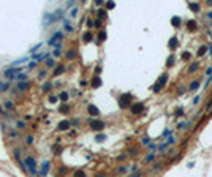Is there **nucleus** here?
<instances>
[{"label":"nucleus","instance_id":"1","mask_svg":"<svg viewBox=\"0 0 212 177\" xmlns=\"http://www.w3.org/2000/svg\"><path fill=\"white\" fill-rule=\"evenodd\" d=\"M24 164L25 168L29 166V174H32V176H37V161H35V158L33 156H27L25 160H24Z\"/></svg>","mask_w":212,"mask_h":177},{"label":"nucleus","instance_id":"2","mask_svg":"<svg viewBox=\"0 0 212 177\" xmlns=\"http://www.w3.org/2000/svg\"><path fill=\"white\" fill-rule=\"evenodd\" d=\"M131 100H133L131 93H123V95H120V98H119V106H120V108H127V106H130Z\"/></svg>","mask_w":212,"mask_h":177},{"label":"nucleus","instance_id":"3","mask_svg":"<svg viewBox=\"0 0 212 177\" xmlns=\"http://www.w3.org/2000/svg\"><path fill=\"white\" fill-rule=\"evenodd\" d=\"M105 122L103 120H97V119H90V128L95 131H101L103 128H105Z\"/></svg>","mask_w":212,"mask_h":177},{"label":"nucleus","instance_id":"4","mask_svg":"<svg viewBox=\"0 0 212 177\" xmlns=\"http://www.w3.org/2000/svg\"><path fill=\"white\" fill-rule=\"evenodd\" d=\"M143 111H144V103H135V104L131 106V112H133L135 115L141 114Z\"/></svg>","mask_w":212,"mask_h":177},{"label":"nucleus","instance_id":"5","mask_svg":"<svg viewBox=\"0 0 212 177\" xmlns=\"http://www.w3.org/2000/svg\"><path fill=\"white\" fill-rule=\"evenodd\" d=\"M68 128H71V122H70V120H60V122H59L57 130L65 131V130H68Z\"/></svg>","mask_w":212,"mask_h":177},{"label":"nucleus","instance_id":"6","mask_svg":"<svg viewBox=\"0 0 212 177\" xmlns=\"http://www.w3.org/2000/svg\"><path fill=\"white\" fill-rule=\"evenodd\" d=\"M48 171H49V161L44 160V161L41 163V168H40V176H46Z\"/></svg>","mask_w":212,"mask_h":177},{"label":"nucleus","instance_id":"7","mask_svg":"<svg viewBox=\"0 0 212 177\" xmlns=\"http://www.w3.org/2000/svg\"><path fill=\"white\" fill-rule=\"evenodd\" d=\"M8 90H10V82H6V81H2V79H0V93L8 92Z\"/></svg>","mask_w":212,"mask_h":177},{"label":"nucleus","instance_id":"8","mask_svg":"<svg viewBox=\"0 0 212 177\" xmlns=\"http://www.w3.org/2000/svg\"><path fill=\"white\" fill-rule=\"evenodd\" d=\"M87 111H89V114H90V115H100V111H98V108H97V106H93V104H89Z\"/></svg>","mask_w":212,"mask_h":177},{"label":"nucleus","instance_id":"9","mask_svg":"<svg viewBox=\"0 0 212 177\" xmlns=\"http://www.w3.org/2000/svg\"><path fill=\"white\" fill-rule=\"evenodd\" d=\"M199 85H201V81H199V79H195V81H191V84L188 85V90H191V92H193V90H196Z\"/></svg>","mask_w":212,"mask_h":177},{"label":"nucleus","instance_id":"10","mask_svg":"<svg viewBox=\"0 0 212 177\" xmlns=\"http://www.w3.org/2000/svg\"><path fill=\"white\" fill-rule=\"evenodd\" d=\"M166 82H168V74H166V73H163V74H161V76L158 78L157 84H160L161 87H165V84H166Z\"/></svg>","mask_w":212,"mask_h":177},{"label":"nucleus","instance_id":"11","mask_svg":"<svg viewBox=\"0 0 212 177\" xmlns=\"http://www.w3.org/2000/svg\"><path fill=\"white\" fill-rule=\"evenodd\" d=\"M168 46H170V49H176V47L179 46V41H177V38L173 37V38L170 40V43H168Z\"/></svg>","mask_w":212,"mask_h":177},{"label":"nucleus","instance_id":"12","mask_svg":"<svg viewBox=\"0 0 212 177\" xmlns=\"http://www.w3.org/2000/svg\"><path fill=\"white\" fill-rule=\"evenodd\" d=\"M101 85V79H100V76H93L92 78V87H100Z\"/></svg>","mask_w":212,"mask_h":177},{"label":"nucleus","instance_id":"13","mask_svg":"<svg viewBox=\"0 0 212 177\" xmlns=\"http://www.w3.org/2000/svg\"><path fill=\"white\" fill-rule=\"evenodd\" d=\"M29 85H30L29 82H19V84H17V90H21V92H25L27 88H29Z\"/></svg>","mask_w":212,"mask_h":177},{"label":"nucleus","instance_id":"14","mask_svg":"<svg viewBox=\"0 0 212 177\" xmlns=\"http://www.w3.org/2000/svg\"><path fill=\"white\" fill-rule=\"evenodd\" d=\"M64 29H65V32H68V33H71V32H73V25H71V24H70L67 19L64 21Z\"/></svg>","mask_w":212,"mask_h":177},{"label":"nucleus","instance_id":"15","mask_svg":"<svg viewBox=\"0 0 212 177\" xmlns=\"http://www.w3.org/2000/svg\"><path fill=\"white\" fill-rule=\"evenodd\" d=\"M65 57L68 59V60H73V59L76 57V54H74V49H68V51H67V54H65Z\"/></svg>","mask_w":212,"mask_h":177},{"label":"nucleus","instance_id":"16","mask_svg":"<svg viewBox=\"0 0 212 177\" xmlns=\"http://www.w3.org/2000/svg\"><path fill=\"white\" fill-rule=\"evenodd\" d=\"M198 68H199V65H198V63L196 62H193V63H190V67H188V73H195L196 70H198Z\"/></svg>","mask_w":212,"mask_h":177},{"label":"nucleus","instance_id":"17","mask_svg":"<svg viewBox=\"0 0 212 177\" xmlns=\"http://www.w3.org/2000/svg\"><path fill=\"white\" fill-rule=\"evenodd\" d=\"M106 37H108V35H106V32L105 30H101L100 33H98V37H97V40H98V43H103L106 40Z\"/></svg>","mask_w":212,"mask_h":177},{"label":"nucleus","instance_id":"18","mask_svg":"<svg viewBox=\"0 0 212 177\" xmlns=\"http://www.w3.org/2000/svg\"><path fill=\"white\" fill-rule=\"evenodd\" d=\"M64 71H65V67H64V65H59V67L54 70V76H59V74L64 73Z\"/></svg>","mask_w":212,"mask_h":177},{"label":"nucleus","instance_id":"19","mask_svg":"<svg viewBox=\"0 0 212 177\" xmlns=\"http://www.w3.org/2000/svg\"><path fill=\"white\" fill-rule=\"evenodd\" d=\"M59 111H60V112H64V114H68L70 112V106L68 104H60V108H59Z\"/></svg>","mask_w":212,"mask_h":177},{"label":"nucleus","instance_id":"20","mask_svg":"<svg viewBox=\"0 0 212 177\" xmlns=\"http://www.w3.org/2000/svg\"><path fill=\"white\" fill-rule=\"evenodd\" d=\"M16 126L19 128V130H25V128H27V123L24 122V120H16Z\"/></svg>","mask_w":212,"mask_h":177},{"label":"nucleus","instance_id":"21","mask_svg":"<svg viewBox=\"0 0 212 177\" xmlns=\"http://www.w3.org/2000/svg\"><path fill=\"white\" fill-rule=\"evenodd\" d=\"M82 40H84V43L92 41V33H90V32H85L84 35H82Z\"/></svg>","mask_w":212,"mask_h":177},{"label":"nucleus","instance_id":"22","mask_svg":"<svg viewBox=\"0 0 212 177\" xmlns=\"http://www.w3.org/2000/svg\"><path fill=\"white\" fill-rule=\"evenodd\" d=\"M59 100H62V101H68V92H60V95H59Z\"/></svg>","mask_w":212,"mask_h":177},{"label":"nucleus","instance_id":"23","mask_svg":"<svg viewBox=\"0 0 212 177\" xmlns=\"http://www.w3.org/2000/svg\"><path fill=\"white\" fill-rule=\"evenodd\" d=\"M3 106H5V108H6V109H8V111L14 109V104H13V101H11V100H8V101H5V103H3Z\"/></svg>","mask_w":212,"mask_h":177},{"label":"nucleus","instance_id":"24","mask_svg":"<svg viewBox=\"0 0 212 177\" xmlns=\"http://www.w3.org/2000/svg\"><path fill=\"white\" fill-rule=\"evenodd\" d=\"M97 14H98V19H105V17H106V10L100 8V10L97 11Z\"/></svg>","mask_w":212,"mask_h":177},{"label":"nucleus","instance_id":"25","mask_svg":"<svg viewBox=\"0 0 212 177\" xmlns=\"http://www.w3.org/2000/svg\"><path fill=\"white\" fill-rule=\"evenodd\" d=\"M51 87H52V84H51V82H44V84H43V87H41V90H43V92H49Z\"/></svg>","mask_w":212,"mask_h":177},{"label":"nucleus","instance_id":"26","mask_svg":"<svg viewBox=\"0 0 212 177\" xmlns=\"http://www.w3.org/2000/svg\"><path fill=\"white\" fill-rule=\"evenodd\" d=\"M171 24H173L174 27H179V25H180V17H177V16H176V17H173V19H171Z\"/></svg>","mask_w":212,"mask_h":177},{"label":"nucleus","instance_id":"27","mask_svg":"<svg viewBox=\"0 0 212 177\" xmlns=\"http://www.w3.org/2000/svg\"><path fill=\"white\" fill-rule=\"evenodd\" d=\"M174 65V55H170L166 59V67H173Z\"/></svg>","mask_w":212,"mask_h":177},{"label":"nucleus","instance_id":"28","mask_svg":"<svg viewBox=\"0 0 212 177\" xmlns=\"http://www.w3.org/2000/svg\"><path fill=\"white\" fill-rule=\"evenodd\" d=\"M207 51V46H201L199 49H198V57H201V55H204Z\"/></svg>","mask_w":212,"mask_h":177},{"label":"nucleus","instance_id":"29","mask_svg":"<svg viewBox=\"0 0 212 177\" xmlns=\"http://www.w3.org/2000/svg\"><path fill=\"white\" fill-rule=\"evenodd\" d=\"M188 8L191 11H199V5L198 3H188Z\"/></svg>","mask_w":212,"mask_h":177},{"label":"nucleus","instance_id":"30","mask_svg":"<svg viewBox=\"0 0 212 177\" xmlns=\"http://www.w3.org/2000/svg\"><path fill=\"white\" fill-rule=\"evenodd\" d=\"M52 38L55 40V41H62V38H64V37H62V33H60V32H55V33L52 35Z\"/></svg>","mask_w":212,"mask_h":177},{"label":"nucleus","instance_id":"31","mask_svg":"<svg viewBox=\"0 0 212 177\" xmlns=\"http://www.w3.org/2000/svg\"><path fill=\"white\" fill-rule=\"evenodd\" d=\"M154 158H155V153H150V155H147L146 158H144V163H150V161H154Z\"/></svg>","mask_w":212,"mask_h":177},{"label":"nucleus","instance_id":"32","mask_svg":"<svg viewBox=\"0 0 212 177\" xmlns=\"http://www.w3.org/2000/svg\"><path fill=\"white\" fill-rule=\"evenodd\" d=\"M16 79H17V81H21V82H24V81H25V79H27V74H25V73H21V74H17V76H16Z\"/></svg>","mask_w":212,"mask_h":177},{"label":"nucleus","instance_id":"33","mask_svg":"<svg viewBox=\"0 0 212 177\" xmlns=\"http://www.w3.org/2000/svg\"><path fill=\"white\" fill-rule=\"evenodd\" d=\"M127 171H128L127 166H119V168H117V172H119V174H125Z\"/></svg>","mask_w":212,"mask_h":177},{"label":"nucleus","instance_id":"34","mask_svg":"<svg viewBox=\"0 0 212 177\" xmlns=\"http://www.w3.org/2000/svg\"><path fill=\"white\" fill-rule=\"evenodd\" d=\"M187 25H188L190 30H195V29H196V22L195 21H188V22H187Z\"/></svg>","mask_w":212,"mask_h":177},{"label":"nucleus","instance_id":"35","mask_svg":"<svg viewBox=\"0 0 212 177\" xmlns=\"http://www.w3.org/2000/svg\"><path fill=\"white\" fill-rule=\"evenodd\" d=\"M161 88H163V87H161L160 84H157V82H155V85H154V87H152V90H154L155 93H158V92H160V90H161Z\"/></svg>","mask_w":212,"mask_h":177},{"label":"nucleus","instance_id":"36","mask_svg":"<svg viewBox=\"0 0 212 177\" xmlns=\"http://www.w3.org/2000/svg\"><path fill=\"white\" fill-rule=\"evenodd\" d=\"M57 101H59L57 95H51V97H49V103H57Z\"/></svg>","mask_w":212,"mask_h":177},{"label":"nucleus","instance_id":"37","mask_svg":"<svg viewBox=\"0 0 212 177\" xmlns=\"http://www.w3.org/2000/svg\"><path fill=\"white\" fill-rule=\"evenodd\" d=\"M51 54H52V57L55 59V57H60V54H62V52H60V49H54Z\"/></svg>","mask_w":212,"mask_h":177},{"label":"nucleus","instance_id":"38","mask_svg":"<svg viewBox=\"0 0 212 177\" xmlns=\"http://www.w3.org/2000/svg\"><path fill=\"white\" fill-rule=\"evenodd\" d=\"M182 115H184V109H182V108H177V109H176V117H182Z\"/></svg>","mask_w":212,"mask_h":177},{"label":"nucleus","instance_id":"39","mask_svg":"<svg viewBox=\"0 0 212 177\" xmlns=\"http://www.w3.org/2000/svg\"><path fill=\"white\" fill-rule=\"evenodd\" d=\"M46 67H48V68H54V67H55V65H54V59H49L48 62H46Z\"/></svg>","mask_w":212,"mask_h":177},{"label":"nucleus","instance_id":"40","mask_svg":"<svg viewBox=\"0 0 212 177\" xmlns=\"http://www.w3.org/2000/svg\"><path fill=\"white\" fill-rule=\"evenodd\" d=\"M105 139H106V135H98V136L95 138V141H98V142H103Z\"/></svg>","mask_w":212,"mask_h":177},{"label":"nucleus","instance_id":"41","mask_svg":"<svg viewBox=\"0 0 212 177\" xmlns=\"http://www.w3.org/2000/svg\"><path fill=\"white\" fill-rule=\"evenodd\" d=\"M114 6H116V3H114V2H108V3H106V10H112Z\"/></svg>","mask_w":212,"mask_h":177},{"label":"nucleus","instance_id":"42","mask_svg":"<svg viewBox=\"0 0 212 177\" xmlns=\"http://www.w3.org/2000/svg\"><path fill=\"white\" fill-rule=\"evenodd\" d=\"M25 142L29 144V146H32V144H33V136H27V138H25Z\"/></svg>","mask_w":212,"mask_h":177},{"label":"nucleus","instance_id":"43","mask_svg":"<svg viewBox=\"0 0 212 177\" xmlns=\"http://www.w3.org/2000/svg\"><path fill=\"white\" fill-rule=\"evenodd\" d=\"M70 16H71V17H76V16H78V8H73L71 13H70Z\"/></svg>","mask_w":212,"mask_h":177},{"label":"nucleus","instance_id":"44","mask_svg":"<svg viewBox=\"0 0 212 177\" xmlns=\"http://www.w3.org/2000/svg\"><path fill=\"white\" fill-rule=\"evenodd\" d=\"M60 150H62V147H60V146H57V147L54 146L52 147V152H54V153H57V155H59V152H60Z\"/></svg>","mask_w":212,"mask_h":177},{"label":"nucleus","instance_id":"45","mask_svg":"<svg viewBox=\"0 0 212 177\" xmlns=\"http://www.w3.org/2000/svg\"><path fill=\"white\" fill-rule=\"evenodd\" d=\"M74 177H85V174L82 171H76L74 172Z\"/></svg>","mask_w":212,"mask_h":177},{"label":"nucleus","instance_id":"46","mask_svg":"<svg viewBox=\"0 0 212 177\" xmlns=\"http://www.w3.org/2000/svg\"><path fill=\"white\" fill-rule=\"evenodd\" d=\"M35 67H37V62H30L29 65H27V68H29V70H33Z\"/></svg>","mask_w":212,"mask_h":177},{"label":"nucleus","instance_id":"47","mask_svg":"<svg viewBox=\"0 0 212 177\" xmlns=\"http://www.w3.org/2000/svg\"><path fill=\"white\" fill-rule=\"evenodd\" d=\"M46 78V71H40L38 73V79H44Z\"/></svg>","mask_w":212,"mask_h":177},{"label":"nucleus","instance_id":"48","mask_svg":"<svg viewBox=\"0 0 212 177\" xmlns=\"http://www.w3.org/2000/svg\"><path fill=\"white\" fill-rule=\"evenodd\" d=\"M182 59H184V60H188V59H190V54H188V52H184V54H182Z\"/></svg>","mask_w":212,"mask_h":177},{"label":"nucleus","instance_id":"49","mask_svg":"<svg viewBox=\"0 0 212 177\" xmlns=\"http://www.w3.org/2000/svg\"><path fill=\"white\" fill-rule=\"evenodd\" d=\"M130 169H131V172H138V164H131Z\"/></svg>","mask_w":212,"mask_h":177},{"label":"nucleus","instance_id":"50","mask_svg":"<svg viewBox=\"0 0 212 177\" xmlns=\"http://www.w3.org/2000/svg\"><path fill=\"white\" fill-rule=\"evenodd\" d=\"M141 176H143V172H141V171H138V172H135V174H133L131 177H141Z\"/></svg>","mask_w":212,"mask_h":177},{"label":"nucleus","instance_id":"51","mask_svg":"<svg viewBox=\"0 0 212 177\" xmlns=\"http://www.w3.org/2000/svg\"><path fill=\"white\" fill-rule=\"evenodd\" d=\"M141 142H143V144H149V142H150V139H149V138H143V141H141Z\"/></svg>","mask_w":212,"mask_h":177},{"label":"nucleus","instance_id":"52","mask_svg":"<svg viewBox=\"0 0 212 177\" xmlns=\"http://www.w3.org/2000/svg\"><path fill=\"white\" fill-rule=\"evenodd\" d=\"M95 5H97V6H100V5H103V0H95Z\"/></svg>","mask_w":212,"mask_h":177},{"label":"nucleus","instance_id":"53","mask_svg":"<svg viewBox=\"0 0 212 177\" xmlns=\"http://www.w3.org/2000/svg\"><path fill=\"white\" fill-rule=\"evenodd\" d=\"M128 152H130V155H136V149H130Z\"/></svg>","mask_w":212,"mask_h":177},{"label":"nucleus","instance_id":"54","mask_svg":"<svg viewBox=\"0 0 212 177\" xmlns=\"http://www.w3.org/2000/svg\"><path fill=\"white\" fill-rule=\"evenodd\" d=\"M199 103V97H195V100H193V104H198Z\"/></svg>","mask_w":212,"mask_h":177},{"label":"nucleus","instance_id":"55","mask_svg":"<svg viewBox=\"0 0 212 177\" xmlns=\"http://www.w3.org/2000/svg\"><path fill=\"white\" fill-rule=\"evenodd\" d=\"M24 119H25V120H32V115H30V114H25V115H24Z\"/></svg>","mask_w":212,"mask_h":177},{"label":"nucleus","instance_id":"56","mask_svg":"<svg viewBox=\"0 0 212 177\" xmlns=\"http://www.w3.org/2000/svg\"><path fill=\"white\" fill-rule=\"evenodd\" d=\"M92 25H93V22H92V19H89V21H87V27H89V29H90V27H92Z\"/></svg>","mask_w":212,"mask_h":177},{"label":"nucleus","instance_id":"57","mask_svg":"<svg viewBox=\"0 0 212 177\" xmlns=\"http://www.w3.org/2000/svg\"><path fill=\"white\" fill-rule=\"evenodd\" d=\"M206 74H212V67H209V68L206 70Z\"/></svg>","mask_w":212,"mask_h":177},{"label":"nucleus","instance_id":"58","mask_svg":"<svg viewBox=\"0 0 212 177\" xmlns=\"http://www.w3.org/2000/svg\"><path fill=\"white\" fill-rule=\"evenodd\" d=\"M187 125H188V123H180V125H179V128H180V130H184V128H185Z\"/></svg>","mask_w":212,"mask_h":177},{"label":"nucleus","instance_id":"59","mask_svg":"<svg viewBox=\"0 0 212 177\" xmlns=\"http://www.w3.org/2000/svg\"><path fill=\"white\" fill-rule=\"evenodd\" d=\"M73 5H74L73 2H67V8H71V6H73Z\"/></svg>","mask_w":212,"mask_h":177},{"label":"nucleus","instance_id":"60","mask_svg":"<svg viewBox=\"0 0 212 177\" xmlns=\"http://www.w3.org/2000/svg\"><path fill=\"white\" fill-rule=\"evenodd\" d=\"M93 24H95V25H97V27H100V24H101V22H100V19H97V21H95V22H93Z\"/></svg>","mask_w":212,"mask_h":177},{"label":"nucleus","instance_id":"61","mask_svg":"<svg viewBox=\"0 0 212 177\" xmlns=\"http://www.w3.org/2000/svg\"><path fill=\"white\" fill-rule=\"evenodd\" d=\"M95 177H106V176H105V174H97Z\"/></svg>","mask_w":212,"mask_h":177},{"label":"nucleus","instance_id":"62","mask_svg":"<svg viewBox=\"0 0 212 177\" xmlns=\"http://www.w3.org/2000/svg\"><path fill=\"white\" fill-rule=\"evenodd\" d=\"M207 16H209V17H212V11H211V13H209V14H207Z\"/></svg>","mask_w":212,"mask_h":177}]
</instances>
